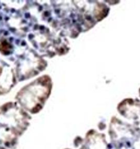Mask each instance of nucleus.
I'll use <instances>...</instances> for the list:
<instances>
[{
    "mask_svg": "<svg viewBox=\"0 0 140 149\" xmlns=\"http://www.w3.org/2000/svg\"><path fill=\"white\" fill-rule=\"evenodd\" d=\"M50 79L47 77H41L24 88L19 93L18 98L21 101L29 97L30 101L34 100V104L43 105L50 94Z\"/></svg>",
    "mask_w": 140,
    "mask_h": 149,
    "instance_id": "1",
    "label": "nucleus"
}]
</instances>
